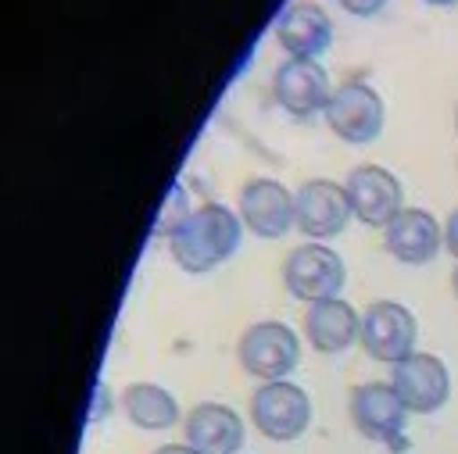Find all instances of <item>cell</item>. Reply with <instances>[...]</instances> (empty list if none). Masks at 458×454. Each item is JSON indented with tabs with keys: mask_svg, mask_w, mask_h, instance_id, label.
Masks as SVG:
<instances>
[{
	"mask_svg": "<svg viewBox=\"0 0 458 454\" xmlns=\"http://www.w3.org/2000/svg\"><path fill=\"white\" fill-rule=\"evenodd\" d=\"M304 336L318 354H340L361 336V315L344 297H329V300L308 304Z\"/></svg>",
	"mask_w": 458,
	"mask_h": 454,
	"instance_id": "2e32d148",
	"label": "cell"
},
{
	"mask_svg": "<svg viewBox=\"0 0 458 454\" xmlns=\"http://www.w3.org/2000/svg\"><path fill=\"white\" fill-rule=\"evenodd\" d=\"M240 240H243L240 211H229L218 200H204L168 240V250L182 272L200 275V272H211L222 261H229L240 250Z\"/></svg>",
	"mask_w": 458,
	"mask_h": 454,
	"instance_id": "6da1fadb",
	"label": "cell"
},
{
	"mask_svg": "<svg viewBox=\"0 0 458 454\" xmlns=\"http://www.w3.org/2000/svg\"><path fill=\"white\" fill-rule=\"evenodd\" d=\"M454 129H458V111H454Z\"/></svg>",
	"mask_w": 458,
	"mask_h": 454,
	"instance_id": "cb8c5ba5",
	"label": "cell"
},
{
	"mask_svg": "<svg viewBox=\"0 0 458 454\" xmlns=\"http://www.w3.org/2000/svg\"><path fill=\"white\" fill-rule=\"evenodd\" d=\"M236 357L247 375L261 383H276V379H286L301 365V340L286 322L265 318L243 329L236 343Z\"/></svg>",
	"mask_w": 458,
	"mask_h": 454,
	"instance_id": "7a4b0ae2",
	"label": "cell"
},
{
	"mask_svg": "<svg viewBox=\"0 0 458 454\" xmlns=\"http://www.w3.org/2000/svg\"><path fill=\"white\" fill-rule=\"evenodd\" d=\"M344 186H347L354 218L372 225V229H386L404 211L401 179L390 168H383V164H358V168H351Z\"/></svg>",
	"mask_w": 458,
	"mask_h": 454,
	"instance_id": "ba28073f",
	"label": "cell"
},
{
	"mask_svg": "<svg viewBox=\"0 0 458 454\" xmlns=\"http://www.w3.org/2000/svg\"><path fill=\"white\" fill-rule=\"evenodd\" d=\"M150 454H200V450H193L190 443H165V447H157Z\"/></svg>",
	"mask_w": 458,
	"mask_h": 454,
	"instance_id": "44dd1931",
	"label": "cell"
},
{
	"mask_svg": "<svg viewBox=\"0 0 458 454\" xmlns=\"http://www.w3.org/2000/svg\"><path fill=\"white\" fill-rule=\"evenodd\" d=\"M190 214H193V207H190L186 186H182V182H172L168 193H165V204H161V211H157L154 236H168V240H172V236L179 232V225H182Z\"/></svg>",
	"mask_w": 458,
	"mask_h": 454,
	"instance_id": "ac0fdd59",
	"label": "cell"
},
{
	"mask_svg": "<svg viewBox=\"0 0 458 454\" xmlns=\"http://www.w3.org/2000/svg\"><path fill=\"white\" fill-rule=\"evenodd\" d=\"M383 4H386V0H340V7L351 11V14H358V18H369V14L383 11Z\"/></svg>",
	"mask_w": 458,
	"mask_h": 454,
	"instance_id": "d6986e66",
	"label": "cell"
},
{
	"mask_svg": "<svg viewBox=\"0 0 458 454\" xmlns=\"http://www.w3.org/2000/svg\"><path fill=\"white\" fill-rule=\"evenodd\" d=\"M351 218L354 211H351L347 186L333 179H308L293 193V229H301L311 243L340 236Z\"/></svg>",
	"mask_w": 458,
	"mask_h": 454,
	"instance_id": "52a82bcc",
	"label": "cell"
},
{
	"mask_svg": "<svg viewBox=\"0 0 458 454\" xmlns=\"http://www.w3.org/2000/svg\"><path fill=\"white\" fill-rule=\"evenodd\" d=\"M344 282H347L344 257L326 243H301L283 261V286L297 300L318 304V300L340 297Z\"/></svg>",
	"mask_w": 458,
	"mask_h": 454,
	"instance_id": "277c9868",
	"label": "cell"
},
{
	"mask_svg": "<svg viewBox=\"0 0 458 454\" xmlns=\"http://www.w3.org/2000/svg\"><path fill=\"white\" fill-rule=\"evenodd\" d=\"M122 411L125 418L136 425V429H147V433H161V429H172L182 411H179V400L157 386V383H132L125 386L122 393Z\"/></svg>",
	"mask_w": 458,
	"mask_h": 454,
	"instance_id": "e0dca14e",
	"label": "cell"
},
{
	"mask_svg": "<svg viewBox=\"0 0 458 454\" xmlns=\"http://www.w3.org/2000/svg\"><path fill=\"white\" fill-rule=\"evenodd\" d=\"M386 250L404 265H426L444 247V225L426 207H404L386 229H383Z\"/></svg>",
	"mask_w": 458,
	"mask_h": 454,
	"instance_id": "9a60e30c",
	"label": "cell"
},
{
	"mask_svg": "<svg viewBox=\"0 0 458 454\" xmlns=\"http://www.w3.org/2000/svg\"><path fill=\"white\" fill-rule=\"evenodd\" d=\"M326 125L344 139V143H372L383 132V97L361 82V79H347L333 89L329 104H326Z\"/></svg>",
	"mask_w": 458,
	"mask_h": 454,
	"instance_id": "5b68a950",
	"label": "cell"
},
{
	"mask_svg": "<svg viewBox=\"0 0 458 454\" xmlns=\"http://www.w3.org/2000/svg\"><path fill=\"white\" fill-rule=\"evenodd\" d=\"M182 433L186 443L200 454H240L243 447V418L218 400H200L190 408V415L182 418Z\"/></svg>",
	"mask_w": 458,
	"mask_h": 454,
	"instance_id": "4fadbf2b",
	"label": "cell"
},
{
	"mask_svg": "<svg viewBox=\"0 0 458 454\" xmlns=\"http://www.w3.org/2000/svg\"><path fill=\"white\" fill-rule=\"evenodd\" d=\"M415 340H419V322H415V315L404 304H397V300H372L361 311V336H358V343L365 347V354L372 361L397 365L408 354H415Z\"/></svg>",
	"mask_w": 458,
	"mask_h": 454,
	"instance_id": "8992f818",
	"label": "cell"
},
{
	"mask_svg": "<svg viewBox=\"0 0 458 454\" xmlns=\"http://www.w3.org/2000/svg\"><path fill=\"white\" fill-rule=\"evenodd\" d=\"M250 422L261 436L276 443H293L311 425V397L290 379L261 383L250 393Z\"/></svg>",
	"mask_w": 458,
	"mask_h": 454,
	"instance_id": "3957f363",
	"label": "cell"
},
{
	"mask_svg": "<svg viewBox=\"0 0 458 454\" xmlns=\"http://www.w3.org/2000/svg\"><path fill=\"white\" fill-rule=\"evenodd\" d=\"M426 4H433V7H451V4H458V0H426Z\"/></svg>",
	"mask_w": 458,
	"mask_h": 454,
	"instance_id": "603a6c76",
	"label": "cell"
},
{
	"mask_svg": "<svg viewBox=\"0 0 458 454\" xmlns=\"http://www.w3.org/2000/svg\"><path fill=\"white\" fill-rule=\"evenodd\" d=\"M390 383L411 415H433L451 397V372L437 354L415 350L394 365Z\"/></svg>",
	"mask_w": 458,
	"mask_h": 454,
	"instance_id": "9c48e42d",
	"label": "cell"
},
{
	"mask_svg": "<svg viewBox=\"0 0 458 454\" xmlns=\"http://www.w3.org/2000/svg\"><path fill=\"white\" fill-rule=\"evenodd\" d=\"M276 39L290 57L318 61V54H326L333 43V18L311 0H293L276 18Z\"/></svg>",
	"mask_w": 458,
	"mask_h": 454,
	"instance_id": "5bb4252c",
	"label": "cell"
},
{
	"mask_svg": "<svg viewBox=\"0 0 458 454\" xmlns=\"http://www.w3.org/2000/svg\"><path fill=\"white\" fill-rule=\"evenodd\" d=\"M240 218L261 240H279L293 229V193L268 175L247 179L240 189Z\"/></svg>",
	"mask_w": 458,
	"mask_h": 454,
	"instance_id": "7c38bea8",
	"label": "cell"
},
{
	"mask_svg": "<svg viewBox=\"0 0 458 454\" xmlns=\"http://www.w3.org/2000/svg\"><path fill=\"white\" fill-rule=\"evenodd\" d=\"M272 97L276 104L293 118H311L326 111L333 86L318 61L311 57H286L272 75Z\"/></svg>",
	"mask_w": 458,
	"mask_h": 454,
	"instance_id": "30bf717a",
	"label": "cell"
},
{
	"mask_svg": "<svg viewBox=\"0 0 458 454\" xmlns=\"http://www.w3.org/2000/svg\"><path fill=\"white\" fill-rule=\"evenodd\" d=\"M347 411H351V422L361 436L369 440H383L390 447H397L401 433H404V422H408V408L404 400L397 397L394 383H361L351 390V400H347Z\"/></svg>",
	"mask_w": 458,
	"mask_h": 454,
	"instance_id": "8fae6325",
	"label": "cell"
},
{
	"mask_svg": "<svg viewBox=\"0 0 458 454\" xmlns=\"http://www.w3.org/2000/svg\"><path fill=\"white\" fill-rule=\"evenodd\" d=\"M451 290H454V297H458V265H454V272H451Z\"/></svg>",
	"mask_w": 458,
	"mask_h": 454,
	"instance_id": "7402d4cb",
	"label": "cell"
},
{
	"mask_svg": "<svg viewBox=\"0 0 458 454\" xmlns=\"http://www.w3.org/2000/svg\"><path fill=\"white\" fill-rule=\"evenodd\" d=\"M444 247L458 257V207L447 214V222H444Z\"/></svg>",
	"mask_w": 458,
	"mask_h": 454,
	"instance_id": "ffe728a7",
	"label": "cell"
}]
</instances>
